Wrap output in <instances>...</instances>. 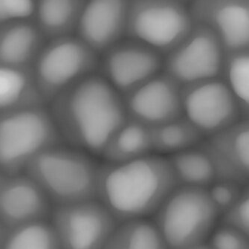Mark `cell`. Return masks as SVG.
<instances>
[{
	"label": "cell",
	"mask_w": 249,
	"mask_h": 249,
	"mask_svg": "<svg viewBox=\"0 0 249 249\" xmlns=\"http://www.w3.org/2000/svg\"><path fill=\"white\" fill-rule=\"evenodd\" d=\"M178 183L166 156L101 163L98 199L119 224L153 217Z\"/></svg>",
	"instance_id": "7a4b0ae2"
},
{
	"label": "cell",
	"mask_w": 249,
	"mask_h": 249,
	"mask_svg": "<svg viewBox=\"0 0 249 249\" xmlns=\"http://www.w3.org/2000/svg\"><path fill=\"white\" fill-rule=\"evenodd\" d=\"M233 150L237 161L249 170V127L240 132L235 137Z\"/></svg>",
	"instance_id": "f1b7e54d"
},
{
	"label": "cell",
	"mask_w": 249,
	"mask_h": 249,
	"mask_svg": "<svg viewBox=\"0 0 249 249\" xmlns=\"http://www.w3.org/2000/svg\"><path fill=\"white\" fill-rule=\"evenodd\" d=\"M104 249H169L153 221H129L118 226Z\"/></svg>",
	"instance_id": "44dd1931"
},
{
	"label": "cell",
	"mask_w": 249,
	"mask_h": 249,
	"mask_svg": "<svg viewBox=\"0 0 249 249\" xmlns=\"http://www.w3.org/2000/svg\"><path fill=\"white\" fill-rule=\"evenodd\" d=\"M200 132L185 117L152 127L153 151L167 156L191 148L200 139Z\"/></svg>",
	"instance_id": "ffe728a7"
},
{
	"label": "cell",
	"mask_w": 249,
	"mask_h": 249,
	"mask_svg": "<svg viewBox=\"0 0 249 249\" xmlns=\"http://www.w3.org/2000/svg\"><path fill=\"white\" fill-rule=\"evenodd\" d=\"M122 96L128 117L150 127L183 116L182 87L163 71Z\"/></svg>",
	"instance_id": "30bf717a"
},
{
	"label": "cell",
	"mask_w": 249,
	"mask_h": 249,
	"mask_svg": "<svg viewBox=\"0 0 249 249\" xmlns=\"http://www.w3.org/2000/svg\"><path fill=\"white\" fill-rule=\"evenodd\" d=\"M63 143L50 111L31 104L0 114V170L15 175L43 152Z\"/></svg>",
	"instance_id": "5b68a950"
},
{
	"label": "cell",
	"mask_w": 249,
	"mask_h": 249,
	"mask_svg": "<svg viewBox=\"0 0 249 249\" xmlns=\"http://www.w3.org/2000/svg\"><path fill=\"white\" fill-rule=\"evenodd\" d=\"M164 56L136 40L120 41L102 54L98 72L122 95L161 72Z\"/></svg>",
	"instance_id": "9c48e42d"
},
{
	"label": "cell",
	"mask_w": 249,
	"mask_h": 249,
	"mask_svg": "<svg viewBox=\"0 0 249 249\" xmlns=\"http://www.w3.org/2000/svg\"><path fill=\"white\" fill-rule=\"evenodd\" d=\"M3 228V226H2V225L1 224V222H0V247H1V245H2V240H3L4 237H5V233H6V232L4 233L3 231H2ZM4 229H5V228H4Z\"/></svg>",
	"instance_id": "f546056e"
},
{
	"label": "cell",
	"mask_w": 249,
	"mask_h": 249,
	"mask_svg": "<svg viewBox=\"0 0 249 249\" xmlns=\"http://www.w3.org/2000/svg\"><path fill=\"white\" fill-rule=\"evenodd\" d=\"M207 243L212 249H249V237L234 226L219 221Z\"/></svg>",
	"instance_id": "cb8c5ba5"
},
{
	"label": "cell",
	"mask_w": 249,
	"mask_h": 249,
	"mask_svg": "<svg viewBox=\"0 0 249 249\" xmlns=\"http://www.w3.org/2000/svg\"><path fill=\"white\" fill-rule=\"evenodd\" d=\"M0 249H62L50 219L36 221L9 229Z\"/></svg>",
	"instance_id": "7402d4cb"
},
{
	"label": "cell",
	"mask_w": 249,
	"mask_h": 249,
	"mask_svg": "<svg viewBox=\"0 0 249 249\" xmlns=\"http://www.w3.org/2000/svg\"><path fill=\"white\" fill-rule=\"evenodd\" d=\"M208 191L221 216L234 205L240 196L233 187L224 183L213 185Z\"/></svg>",
	"instance_id": "83f0119b"
},
{
	"label": "cell",
	"mask_w": 249,
	"mask_h": 249,
	"mask_svg": "<svg viewBox=\"0 0 249 249\" xmlns=\"http://www.w3.org/2000/svg\"><path fill=\"white\" fill-rule=\"evenodd\" d=\"M98 159L62 143L43 152L27 168L54 206L68 205L98 199Z\"/></svg>",
	"instance_id": "3957f363"
},
{
	"label": "cell",
	"mask_w": 249,
	"mask_h": 249,
	"mask_svg": "<svg viewBox=\"0 0 249 249\" xmlns=\"http://www.w3.org/2000/svg\"><path fill=\"white\" fill-rule=\"evenodd\" d=\"M0 181V222L14 229L36 221L50 219L53 204L30 177L10 175Z\"/></svg>",
	"instance_id": "7c38bea8"
},
{
	"label": "cell",
	"mask_w": 249,
	"mask_h": 249,
	"mask_svg": "<svg viewBox=\"0 0 249 249\" xmlns=\"http://www.w3.org/2000/svg\"><path fill=\"white\" fill-rule=\"evenodd\" d=\"M190 18L181 2L173 0H130L126 35L165 56L190 30Z\"/></svg>",
	"instance_id": "52a82bcc"
},
{
	"label": "cell",
	"mask_w": 249,
	"mask_h": 249,
	"mask_svg": "<svg viewBox=\"0 0 249 249\" xmlns=\"http://www.w3.org/2000/svg\"><path fill=\"white\" fill-rule=\"evenodd\" d=\"M87 0H36L35 18L45 37L71 35L77 30Z\"/></svg>",
	"instance_id": "e0dca14e"
},
{
	"label": "cell",
	"mask_w": 249,
	"mask_h": 249,
	"mask_svg": "<svg viewBox=\"0 0 249 249\" xmlns=\"http://www.w3.org/2000/svg\"><path fill=\"white\" fill-rule=\"evenodd\" d=\"M44 35L36 22L15 21L0 25V63L27 69L44 46Z\"/></svg>",
	"instance_id": "9a60e30c"
},
{
	"label": "cell",
	"mask_w": 249,
	"mask_h": 249,
	"mask_svg": "<svg viewBox=\"0 0 249 249\" xmlns=\"http://www.w3.org/2000/svg\"><path fill=\"white\" fill-rule=\"evenodd\" d=\"M130 0H87L77 36L99 55L126 35Z\"/></svg>",
	"instance_id": "4fadbf2b"
},
{
	"label": "cell",
	"mask_w": 249,
	"mask_h": 249,
	"mask_svg": "<svg viewBox=\"0 0 249 249\" xmlns=\"http://www.w3.org/2000/svg\"><path fill=\"white\" fill-rule=\"evenodd\" d=\"M231 88L239 99L249 106V57L241 56L231 63L229 71Z\"/></svg>",
	"instance_id": "d4e9b609"
},
{
	"label": "cell",
	"mask_w": 249,
	"mask_h": 249,
	"mask_svg": "<svg viewBox=\"0 0 249 249\" xmlns=\"http://www.w3.org/2000/svg\"><path fill=\"white\" fill-rule=\"evenodd\" d=\"M219 68L217 45L209 35L196 32L164 56L162 71L183 87L212 80Z\"/></svg>",
	"instance_id": "8fae6325"
},
{
	"label": "cell",
	"mask_w": 249,
	"mask_h": 249,
	"mask_svg": "<svg viewBox=\"0 0 249 249\" xmlns=\"http://www.w3.org/2000/svg\"><path fill=\"white\" fill-rule=\"evenodd\" d=\"M32 71L0 63V114L31 104H43Z\"/></svg>",
	"instance_id": "ac0fdd59"
},
{
	"label": "cell",
	"mask_w": 249,
	"mask_h": 249,
	"mask_svg": "<svg viewBox=\"0 0 249 249\" xmlns=\"http://www.w3.org/2000/svg\"><path fill=\"white\" fill-rule=\"evenodd\" d=\"M220 216L206 188L178 185L153 222L169 249H190L207 243Z\"/></svg>",
	"instance_id": "277c9868"
},
{
	"label": "cell",
	"mask_w": 249,
	"mask_h": 249,
	"mask_svg": "<svg viewBox=\"0 0 249 249\" xmlns=\"http://www.w3.org/2000/svg\"><path fill=\"white\" fill-rule=\"evenodd\" d=\"M215 20L228 46L238 48L249 43V11L246 8L228 5L216 13Z\"/></svg>",
	"instance_id": "603a6c76"
},
{
	"label": "cell",
	"mask_w": 249,
	"mask_h": 249,
	"mask_svg": "<svg viewBox=\"0 0 249 249\" xmlns=\"http://www.w3.org/2000/svg\"><path fill=\"white\" fill-rule=\"evenodd\" d=\"M63 143L101 159L127 119L123 96L99 72L87 76L51 101Z\"/></svg>",
	"instance_id": "6da1fadb"
},
{
	"label": "cell",
	"mask_w": 249,
	"mask_h": 249,
	"mask_svg": "<svg viewBox=\"0 0 249 249\" xmlns=\"http://www.w3.org/2000/svg\"><path fill=\"white\" fill-rule=\"evenodd\" d=\"M190 249H212L208 246V243H203V244L199 245V246H195V247L191 248Z\"/></svg>",
	"instance_id": "4dcf8cb0"
},
{
	"label": "cell",
	"mask_w": 249,
	"mask_h": 249,
	"mask_svg": "<svg viewBox=\"0 0 249 249\" xmlns=\"http://www.w3.org/2000/svg\"><path fill=\"white\" fill-rule=\"evenodd\" d=\"M167 158L179 185L206 188L214 178V164L204 150L191 147Z\"/></svg>",
	"instance_id": "d6986e66"
},
{
	"label": "cell",
	"mask_w": 249,
	"mask_h": 249,
	"mask_svg": "<svg viewBox=\"0 0 249 249\" xmlns=\"http://www.w3.org/2000/svg\"><path fill=\"white\" fill-rule=\"evenodd\" d=\"M173 1H177V2H181L182 0H173Z\"/></svg>",
	"instance_id": "1f68e13d"
},
{
	"label": "cell",
	"mask_w": 249,
	"mask_h": 249,
	"mask_svg": "<svg viewBox=\"0 0 249 249\" xmlns=\"http://www.w3.org/2000/svg\"><path fill=\"white\" fill-rule=\"evenodd\" d=\"M154 153L152 127L128 117L101 155L104 162L133 161Z\"/></svg>",
	"instance_id": "2e32d148"
},
{
	"label": "cell",
	"mask_w": 249,
	"mask_h": 249,
	"mask_svg": "<svg viewBox=\"0 0 249 249\" xmlns=\"http://www.w3.org/2000/svg\"><path fill=\"white\" fill-rule=\"evenodd\" d=\"M2 181V179H1V178H0V181Z\"/></svg>",
	"instance_id": "d6a6232c"
},
{
	"label": "cell",
	"mask_w": 249,
	"mask_h": 249,
	"mask_svg": "<svg viewBox=\"0 0 249 249\" xmlns=\"http://www.w3.org/2000/svg\"><path fill=\"white\" fill-rule=\"evenodd\" d=\"M183 116L200 133L220 127L234 110L233 97L224 84L209 81L182 87Z\"/></svg>",
	"instance_id": "5bb4252c"
},
{
	"label": "cell",
	"mask_w": 249,
	"mask_h": 249,
	"mask_svg": "<svg viewBox=\"0 0 249 249\" xmlns=\"http://www.w3.org/2000/svg\"><path fill=\"white\" fill-rule=\"evenodd\" d=\"M221 219L222 222L234 226L249 237V191L240 195L237 202Z\"/></svg>",
	"instance_id": "4316f807"
},
{
	"label": "cell",
	"mask_w": 249,
	"mask_h": 249,
	"mask_svg": "<svg viewBox=\"0 0 249 249\" xmlns=\"http://www.w3.org/2000/svg\"><path fill=\"white\" fill-rule=\"evenodd\" d=\"M50 220L62 249H104L119 224L98 199L55 205Z\"/></svg>",
	"instance_id": "ba28073f"
},
{
	"label": "cell",
	"mask_w": 249,
	"mask_h": 249,
	"mask_svg": "<svg viewBox=\"0 0 249 249\" xmlns=\"http://www.w3.org/2000/svg\"><path fill=\"white\" fill-rule=\"evenodd\" d=\"M36 0H0V25L35 18Z\"/></svg>",
	"instance_id": "484cf974"
},
{
	"label": "cell",
	"mask_w": 249,
	"mask_h": 249,
	"mask_svg": "<svg viewBox=\"0 0 249 249\" xmlns=\"http://www.w3.org/2000/svg\"><path fill=\"white\" fill-rule=\"evenodd\" d=\"M100 55L78 36L51 39L32 68L34 81L43 102L50 103L87 76L98 72Z\"/></svg>",
	"instance_id": "8992f818"
}]
</instances>
